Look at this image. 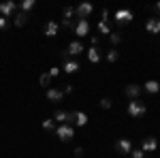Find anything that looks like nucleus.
<instances>
[{
  "instance_id": "20e7f679",
  "label": "nucleus",
  "mask_w": 160,
  "mask_h": 158,
  "mask_svg": "<svg viewBox=\"0 0 160 158\" xmlns=\"http://www.w3.org/2000/svg\"><path fill=\"white\" fill-rule=\"evenodd\" d=\"M17 9H19V4H17L15 0H7V2L0 4V15H2V17H13V15L17 13Z\"/></svg>"
},
{
  "instance_id": "2f4dec72",
  "label": "nucleus",
  "mask_w": 160,
  "mask_h": 158,
  "mask_svg": "<svg viewBox=\"0 0 160 158\" xmlns=\"http://www.w3.org/2000/svg\"><path fill=\"white\" fill-rule=\"evenodd\" d=\"M9 28V19L7 17H0V30H7Z\"/></svg>"
},
{
  "instance_id": "dca6fc26",
  "label": "nucleus",
  "mask_w": 160,
  "mask_h": 158,
  "mask_svg": "<svg viewBox=\"0 0 160 158\" xmlns=\"http://www.w3.org/2000/svg\"><path fill=\"white\" fill-rule=\"evenodd\" d=\"M13 24L17 26V28H24V26L28 24V15L22 13V11H17L15 15H13Z\"/></svg>"
},
{
  "instance_id": "cd10ccee",
  "label": "nucleus",
  "mask_w": 160,
  "mask_h": 158,
  "mask_svg": "<svg viewBox=\"0 0 160 158\" xmlns=\"http://www.w3.org/2000/svg\"><path fill=\"white\" fill-rule=\"evenodd\" d=\"M75 118H77V111H66V124H68V126L75 124Z\"/></svg>"
},
{
  "instance_id": "6e6552de",
  "label": "nucleus",
  "mask_w": 160,
  "mask_h": 158,
  "mask_svg": "<svg viewBox=\"0 0 160 158\" xmlns=\"http://www.w3.org/2000/svg\"><path fill=\"white\" fill-rule=\"evenodd\" d=\"M75 37L83 38L86 34H90V24H88V19H77V24H75Z\"/></svg>"
},
{
  "instance_id": "f257e3e1",
  "label": "nucleus",
  "mask_w": 160,
  "mask_h": 158,
  "mask_svg": "<svg viewBox=\"0 0 160 158\" xmlns=\"http://www.w3.org/2000/svg\"><path fill=\"white\" fill-rule=\"evenodd\" d=\"M126 111H128L130 118H143V115L148 113V105H145L141 98H137V100H130V103H128Z\"/></svg>"
},
{
  "instance_id": "bb28decb",
  "label": "nucleus",
  "mask_w": 160,
  "mask_h": 158,
  "mask_svg": "<svg viewBox=\"0 0 160 158\" xmlns=\"http://www.w3.org/2000/svg\"><path fill=\"white\" fill-rule=\"evenodd\" d=\"M98 32H100V34H111L109 24H105V22H98Z\"/></svg>"
},
{
  "instance_id": "c9c22d12",
  "label": "nucleus",
  "mask_w": 160,
  "mask_h": 158,
  "mask_svg": "<svg viewBox=\"0 0 160 158\" xmlns=\"http://www.w3.org/2000/svg\"><path fill=\"white\" fill-rule=\"evenodd\" d=\"M98 43H100V38H98V37H92V47H96Z\"/></svg>"
},
{
  "instance_id": "f03ea898",
  "label": "nucleus",
  "mask_w": 160,
  "mask_h": 158,
  "mask_svg": "<svg viewBox=\"0 0 160 158\" xmlns=\"http://www.w3.org/2000/svg\"><path fill=\"white\" fill-rule=\"evenodd\" d=\"M113 17H115L118 28H124V26H128L130 22H132V17H135V15H132V11H128V9H118Z\"/></svg>"
},
{
  "instance_id": "0eeeda50",
  "label": "nucleus",
  "mask_w": 160,
  "mask_h": 158,
  "mask_svg": "<svg viewBox=\"0 0 160 158\" xmlns=\"http://www.w3.org/2000/svg\"><path fill=\"white\" fill-rule=\"evenodd\" d=\"M115 150H118L122 156H130V152H132L135 147H132V141H130V139H120V141H115Z\"/></svg>"
},
{
  "instance_id": "5701e85b",
  "label": "nucleus",
  "mask_w": 160,
  "mask_h": 158,
  "mask_svg": "<svg viewBox=\"0 0 160 158\" xmlns=\"http://www.w3.org/2000/svg\"><path fill=\"white\" fill-rule=\"evenodd\" d=\"M109 41H111V45L115 47V45H120V43H122V34H120V32H113V30H111Z\"/></svg>"
},
{
  "instance_id": "6ab92c4d",
  "label": "nucleus",
  "mask_w": 160,
  "mask_h": 158,
  "mask_svg": "<svg viewBox=\"0 0 160 158\" xmlns=\"http://www.w3.org/2000/svg\"><path fill=\"white\" fill-rule=\"evenodd\" d=\"M88 124V115L83 111H77V118H75V124L73 126H86Z\"/></svg>"
},
{
  "instance_id": "393cba45",
  "label": "nucleus",
  "mask_w": 160,
  "mask_h": 158,
  "mask_svg": "<svg viewBox=\"0 0 160 158\" xmlns=\"http://www.w3.org/2000/svg\"><path fill=\"white\" fill-rule=\"evenodd\" d=\"M98 105H100V109H105V111H107V109H111V107H113V100L105 96V98H100V103H98Z\"/></svg>"
},
{
  "instance_id": "4be33fe9",
  "label": "nucleus",
  "mask_w": 160,
  "mask_h": 158,
  "mask_svg": "<svg viewBox=\"0 0 160 158\" xmlns=\"http://www.w3.org/2000/svg\"><path fill=\"white\" fill-rule=\"evenodd\" d=\"M38 84L43 85V88H45V90H49V85H51V77L47 73H43L41 75V77H38Z\"/></svg>"
},
{
  "instance_id": "c756f323",
  "label": "nucleus",
  "mask_w": 160,
  "mask_h": 158,
  "mask_svg": "<svg viewBox=\"0 0 160 158\" xmlns=\"http://www.w3.org/2000/svg\"><path fill=\"white\" fill-rule=\"evenodd\" d=\"M83 154H86V150L79 145V147H75V152H73V156L75 158H83Z\"/></svg>"
},
{
  "instance_id": "7c9ffc66",
  "label": "nucleus",
  "mask_w": 160,
  "mask_h": 158,
  "mask_svg": "<svg viewBox=\"0 0 160 158\" xmlns=\"http://www.w3.org/2000/svg\"><path fill=\"white\" fill-rule=\"evenodd\" d=\"M130 156H132V158H145V152H143V150H132Z\"/></svg>"
},
{
  "instance_id": "7ed1b4c3",
  "label": "nucleus",
  "mask_w": 160,
  "mask_h": 158,
  "mask_svg": "<svg viewBox=\"0 0 160 158\" xmlns=\"http://www.w3.org/2000/svg\"><path fill=\"white\" fill-rule=\"evenodd\" d=\"M56 135H58V139L60 141H71L75 137V126H68V124H60L58 128H56Z\"/></svg>"
},
{
  "instance_id": "f8f14e48",
  "label": "nucleus",
  "mask_w": 160,
  "mask_h": 158,
  "mask_svg": "<svg viewBox=\"0 0 160 158\" xmlns=\"http://www.w3.org/2000/svg\"><path fill=\"white\" fill-rule=\"evenodd\" d=\"M58 32H60V22H47V26H45V37L47 38H53L58 37Z\"/></svg>"
},
{
  "instance_id": "412c9836",
  "label": "nucleus",
  "mask_w": 160,
  "mask_h": 158,
  "mask_svg": "<svg viewBox=\"0 0 160 158\" xmlns=\"http://www.w3.org/2000/svg\"><path fill=\"white\" fill-rule=\"evenodd\" d=\"M53 122H58V124H66V111L58 109L56 113H53V118H51Z\"/></svg>"
},
{
  "instance_id": "a211bd4d",
  "label": "nucleus",
  "mask_w": 160,
  "mask_h": 158,
  "mask_svg": "<svg viewBox=\"0 0 160 158\" xmlns=\"http://www.w3.org/2000/svg\"><path fill=\"white\" fill-rule=\"evenodd\" d=\"M88 60L92 62V64H96V62L100 60V51L96 47H90V49H88Z\"/></svg>"
},
{
  "instance_id": "b1692460",
  "label": "nucleus",
  "mask_w": 160,
  "mask_h": 158,
  "mask_svg": "<svg viewBox=\"0 0 160 158\" xmlns=\"http://www.w3.org/2000/svg\"><path fill=\"white\" fill-rule=\"evenodd\" d=\"M73 17H75L73 7H64V9H62V19H73Z\"/></svg>"
},
{
  "instance_id": "aec40b11",
  "label": "nucleus",
  "mask_w": 160,
  "mask_h": 158,
  "mask_svg": "<svg viewBox=\"0 0 160 158\" xmlns=\"http://www.w3.org/2000/svg\"><path fill=\"white\" fill-rule=\"evenodd\" d=\"M118 60H120V51H118L115 47H111L109 51H107V62L113 64V62H118Z\"/></svg>"
},
{
  "instance_id": "72a5a7b5",
  "label": "nucleus",
  "mask_w": 160,
  "mask_h": 158,
  "mask_svg": "<svg viewBox=\"0 0 160 158\" xmlns=\"http://www.w3.org/2000/svg\"><path fill=\"white\" fill-rule=\"evenodd\" d=\"M100 17H102L100 22H105V24H107V19H109V11H107V9H102V13H100Z\"/></svg>"
},
{
  "instance_id": "c85d7f7f",
  "label": "nucleus",
  "mask_w": 160,
  "mask_h": 158,
  "mask_svg": "<svg viewBox=\"0 0 160 158\" xmlns=\"http://www.w3.org/2000/svg\"><path fill=\"white\" fill-rule=\"evenodd\" d=\"M60 71H62V69H58V66H51L49 71H47V75H49L51 79H56V77H58V75H60Z\"/></svg>"
},
{
  "instance_id": "473e14b6",
  "label": "nucleus",
  "mask_w": 160,
  "mask_h": 158,
  "mask_svg": "<svg viewBox=\"0 0 160 158\" xmlns=\"http://www.w3.org/2000/svg\"><path fill=\"white\" fill-rule=\"evenodd\" d=\"M62 92H64V96H66V94H73V85H71V84H66L64 88H62Z\"/></svg>"
},
{
  "instance_id": "a878e982",
  "label": "nucleus",
  "mask_w": 160,
  "mask_h": 158,
  "mask_svg": "<svg viewBox=\"0 0 160 158\" xmlns=\"http://www.w3.org/2000/svg\"><path fill=\"white\" fill-rule=\"evenodd\" d=\"M43 128H45V130H56L58 126H56V122L49 118V120H43Z\"/></svg>"
},
{
  "instance_id": "2eb2a0df",
  "label": "nucleus",
  "mask_w": 160,
  "mask_h": 158,
  "mask_svg": "<svg viewBox=\"0 0 160 158\" xmlns=\"http://www.w3.org/2000/svg\"><path fill=\"white\" fill-rule=\"evenodd\" d=\"M79 69H81V64H79L77 60H66L64 64H62V71H64V73H68V75H71V73H77Z\"/></svg>"
},
{
  "instance_id": "1a4fd4ad",
  "label": "nucleus",
  "mask_w": 160,
  "mask_h": 158,
  "mask_svg": "<svg viewBox=\"0 0 160 158\" xmlns=\"http://www.w3.org/2000/svg\"><path fill=\"white\" fill-rule=\"evenodd\" d=\"M141 150H143L145 154L156 152V150H158V139H156V137H145V139H143V143H141Z\"/></svg>"
},
{
  "instance_id": "9d476101",
  "label": "nucleus",
  "mask_w": 160,
  "mask_h": 158,
  "mask_svg": "<svg viewBox=\"0 0 160 158\" xmlns=\"http://www.w3.org/2000/svg\"><path fill=\"white\" fill-rule=\"evenodd\" d=\"M66 51H68V58H71V56H79V54H83L86 47H83V43H81V41H71V43H68V47H66Z\"/></svg>"
},
{
  "instance_id": "e433bc0d",
  "label": "nucleus",
  "mask_w": 160,
  "mask_h": 158,
  "mask_svg": "<svg viewBox=\"0 0 160 158\" xmlns=\"http://www.w3.org/2000/svg\"><path fill=\"white\" fill-rule=\"evenodd\" d=\"M60 56H62V60H64V62H66V60H68V51H66V49H64V51H62V54H60Z\"/></svg>"
},
{
  "instance_id": "f3484780",
  "label": "nucleus",
  "mask_w": 160,
  "mask_h": 158,
  "mask_svg": "<svg viewBox=\"0 0 160 158\" xmlns=\"http://www.w3.org/2000/svg\"><path fill=\"white\" fill-rule=\"evenodd\" d=\"M34 4H37L34 0H24V2H19V11L28 15V13H30L32 9H34Z\"/></svg>"
},
{
  "instance_id": "423d86ee",
  "label": "nucleus",
  "mask_w": 160,
  "mask_h": 158,
  "mask_svg": "<svg viewBox=\"0 0 160 158\" xmlns=\"http://www.w3.org/2000/svg\"><path fill=\"white\" fill-rule=\"evenodd\" d=\"M94 11V7L90 2H81L77 9H75V19H88V15Z\"/></svg>"
},
{
  "instance_id": "9b49d317",
  "label": "nucleus",
  "mask_w": 160,
  "mask_h": 158,
  "mask_svg": "<svg viewBox=\"0 0 160 158\" xmlns=\"http://www.w3.org/2000/svg\"><path fill=\"white\" fill-rule=\"evenodd\" d=\"M145 30L149 34H160V17H149L145 22Z\"/></svg>"
},
{
  "instance_id": "ddd939ff",
  "label": "nucleus",
  "mask_w": 160,
  "mask_h": 158,
  "mask_svg": "<svg viewBox=\"0 0 160 158\" xmlns=\"http://www.w3.org/2000/svg\"><path fill=\"white\" fill-rule=\"evenodd\" d=\"M45 94H47V98H49L51 103H62V98H64V92H62V88H49Z\"/></svg>"
},
{
  "instance_id": "f704fd0d",
  "label": "nucleus",
  "mask_w": 160,
  "mask_h": 158,
  "mask_svg": "<svg viewBox=\"0 0 160 158\" xmlns=\"http://www.w3.org/2000/svg\"><path fill=\"white\" fill-rule=\"evenodd\" d=\"M154 13H156V17H160V2L154 4Z\"/></svg>"
},
{
  "instance_id": "4468645a",
  "label": "nucleus",
  "mask_w": 160,
  "mask_h": 158,
  "mask_svg": "<svg viewBox=\"0 0 160 158\" xmlns=\"http://www.w3.org/2000/svg\"><path fill=\"white\" fill-rule=\"evenodd\" d=\"M143 92H148V94H158L160 92V84L156 81V79H149V81L143 84Z\"/></svg>"
},
{
  "instance_id": "39448f33",
  "label": "nucleus",
  "mask_w": 160,
  "mask_h": 158,
  "mask_svg": "<svg viewBox=\"0 0 160 158\" xmlns=\"http://www.w3.org/2000/svg\"><path fill=\"white\" fill-rule=\"evenodd\" d=\"M124 94L128 96V100H137V98L143 94V85H139V84H128L126 88H124Z\"/></svg>"
}]
</instances>
